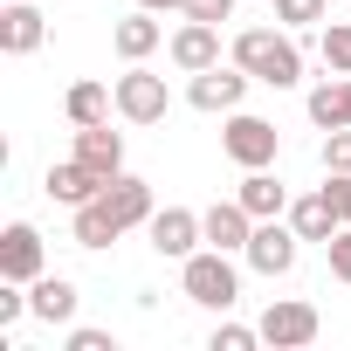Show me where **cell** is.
Returning a JSON list of instances; mask_svg holds the SVG:
<instances>
[{
	"instance_id": "cell-1",
	"label": "cell",
	"mask_w": 351,
	"mask_h": 351,
	"mask_svg": "<svg viewBox=\"0 0 351 351\" xmlns=\"http://www.w3.org/2000/svg\"><path fill=\"white\" fill-rule=\"evenodd\" d=\"M255 83H269V90H296L303 83V49H296V28H241L234 35V49H228Z\"/></svg>"
},
{
	"instance_id": "cell-2",
	"label": "cell",
	"mask_w": 351,
	"mask_h": 351,
	"mask_svg": "<svg viewBox=\"0 0 351 351\" xmlns=\"http://www.w3.org/2000/svg\"><path fill=\"white\" fill-rule=\"evenodd\" d=\"M180 289H186V303L228 317V310L241 303V269H234L228 248H193V255L180 262Z\"/></svg>"
},
{
	"instance_id": "cell-3",
	"label": "cell",
	"mask_w": 351,
	"mask_h": 351,
	"mask_svg": "<svg viewBox=\"0 0 351 351\" xmlns=\"http://www.w3.org/2000/svg\"><path fill=\"white\" fill-rule=\"evenodd\" d=\"M221 152H228L241 172H255V165H276L282 131H276L269 117H255V110H228V124H221Z\"/></svg>"
},
{
	"instance_id": "cell-4",
	"label": "cell",
	"mask_w": 351,
	"mask_h": 351,
	"mask_svg": "<svg viewBox=\"0 0 351 351\" xmlns=\"http://www.w3.org/2000/svg\"><path fill=\"white\" fill-rule=\"evenodd\" d=\"M110 90H117V117H124V124H165V110H172L165 76H158V69H145V62H131Z\"/></svg>"
},
{
	"instance_id": "cell-5",
	"label": "cell",
	"mask_w": 351,
	"mask_h": 351,
	"mask_svg": "<svg viewBox=\"0 0 351 351\" xmlns=\"http://www.w3.org/2000/svg\"><path fill=\"white\" fill-rule=\"evenodd\" d=\"M296 255H303V234L289 228V214L282 221H255V234H248V248H241V262L255 269V276H289L296 269Z\"/></svg>"
},
{
	"instance_id": "cell-6",
	"label": "cell",
	"mask_w": 351,
	"mask_h": 351,
	"mask_svg": "<svg viewBox=\"0 0 351 351\" xmlns=\"http://www.w3.org/2000/svg\"><path fill=\"white\" fill-rule=\"evenodd\" d=\"M248 83H255V76H248V69L228 56V62H214V69H200V76L186 83V104H193V110L228 117V110H241V104H248Z\"/></svg>"
},
{
	"instance_id": "cell-7",
	"label": "cell",
	"mask_w": 351,
	"mask_h": 351,
	"mask_svg": "<svg viewBox=\"0 0 351 351\" xmlns=\"http://www.w3.org/2000/svg\"><path fill=\"white\" fill-rule=\"evenodd\" d=\"M317 330H324V317L303 296H276L262 310V344H276V351H303V344H317Z\"/></svg>"
},
{
	"instance_id": "cell-8",
	"label": "cell",
	"mask_w": 351,
	"mask_h": 351,
	"mask_svg": "<svg viewBox=\"0 0 351 351\" xmlns=\"http://www.w3.org/2000/svg\"><path fill=\"white\" fill-rule=\"evenodd\" d=\"M145 234H152V248H158L165 262H186V255L207 241V221H200L193 207H158V214L145 221Z\"/></svg>"
},
{
	"instance_id": "cell-9",
	"label": "cell",
	"mask_w": 351,
	"mask_h": 351,
	"mask_svg": "<svg viewBox=\"0 0 351 351\" xmlns=\"http://www.w3.org/2000/svg\"><path fill=\"white\" fill-rule=\"evenodd\" d=\"M0 276H8V282L49 276V248H42V228L35 221H8V234H0Z\"/></svg>"
},
{
	"instance_id": "cell-10",
	"label": "cell",
	"mask_w": 351,
	"mask_h": 351,
	"mask_svg": "<svg viewBox=\"0 0 351 351\" xmlns=\"http://www.w3.org/2000/svg\"><path fill=\"white\" fill-rule=\"evenodd\" d=\"M165 56H172V69H180V76H200V69H214L221 62V28L214 21H180V28H172V42H165Z\"/></svg>"
},
{
	"instance_id": "cell-11",
	"label": "cell",
	"mask_w": 351,
	"mask_h": 351,
	"mask_svg": "<svg viewBox=\"0 0 351 351\" xmlns=\"http://www.w3.org/2000/svg\"><path fill=\"white\" fill-rule=\"evenodd\" d=\"M104 186H110V180H104V172H90L83 158H62V165H49V172H42V193H49L56 207H69V214H76L83 200H97Z\"/></svg>"
},
{
	"instance_id": "cell-12",
	"label": "cell",
	"mask_w": 351,
	"mask_h": 351,
	"mask_svg": "<svg viewBox=\"0 0 351 351\" xmlns=\"http://www.w3.org/2000/svg\"><path fill=\"white\" fill-rule=\"evenodd\" d=\"M76 158L90 172H104V180H117L124 172V131H110V117L104 124H76Z\"/></svg>"
},
{
	"instance_id": "cell-13",
	"label": "cell",
	"mask_w": 351,
	"mask_h": 351,
	"mask_svg": "<svg viewBox=\"0 0 351 351\" xmlns=\"http://www.w3.org/2000/svg\"><path fill=\"white\" fill-rule=\"evenodd\" d=\"M289 228L303 234V241H330L337 228H344V214H337V200H330V186H317V193H303V200H289Z\"/></svg>"
},
{
	"instance_id": "cell-14",
	"label": "cell",
	"mask_w": 351,
	"mask_h": 351,
	"mask_svg": "<svg viewBox=\"0 0 351 351\" xmlns=\"http://www.w3.org/2000/svg\"><path fill=\"white\" fill-rule=\"evenodd\" d=\"M76 303H83V296H76L69 276H35V282H28V317H35V324H76Z\"/></svg>"
},
{
	"instance_id": "cell-15",
	"label": "cell",
	"mask_w": 351,
	"mask_h": 351,
	"mask_svg": "<svg viewBox=\"0 0 351 351\" xmlns=\"http://www.w3.org/2000/svg\"><path fill=\"white\" fill-rule=\"evenodd\" d=\"M200 221H207V248H228V255H241L248 234H255V214H248L241 200H214Z\"/></svg>"
},
{
	"instance_id": "cell-16",
	"label": "cell",
	"mask_w": 351,
	"mask_h": 351,
	"mask_svg": "<svg viewBox=\"0 0 351 351\" xmlns=\"http://www.w3.org/2000/svg\"><path fill=\"white\" fill-rule=\"evenodd\" d=\"M42 42H49L42 8H28V0H8V14H0V49H8V56H35Z\"/></svg>"
},
{
	"instance_id": "cell-17",
	"label": "cell",
	"mask_w": 351,
	"mask_h": 351,
	"mask_svg": "<svg viewBox=\"0 0 351 351\" xmlns=\"http://www.w3.org/2000/svg\"><path fill=\"white\" fill-rule=\"evenodd\" d=\"M234 200H241V207H248L255 221H282V214H289V186L276 180L269 165H255V172H248V180L234 186Z\"/></svg>"
},
{
	"instance_id": "cell-18",
	"label": "cell",
	"mask_w": 351,
	"mask_h": 351,
	"mask_svg": "<svg viewBox=\"0 0 351 351\" xmlns=\"http://www.w3.org/2000/svg\"><path fill=\"white\" fill-rule=\"evenodd\" d=\"M104 207L124 221V234H131V228H145V221L158 214V207H152V186L138 180V172H117V180L104 186Z\"/></svg>"
},
{
	"instance_id": "cell-19",
	"label": "cell",
	"mask_w": 351,
	"mask_h": 351,
	"mask_svg": "<svg viewBox=\"0 0 351 351\" xmlns=\"http://www.w3.org/2000/svg\"><path fill=\"white\" fill-rule=\"evenodd\" d=\"M158 42H165V28H158V14H152V8H138V14H124V21L110 28V49H117L124 62H145Z\"/></svg>"
},
{
	"instance_id": "cell-20",
	"label": "cell",
	"mask_w": 351,
	"mask_h": 351,
	"mask_svg": "<svg viewBox=\"0 0 351 351\" xmlns=\"http://www.w3.org/2000/svg\"><path fill=\"white\" fill-rule=\"evenodd\" d=\"M69 234H76V248H110V241L124 234V221H117V214L104 207V193H97V200L76 207V228H69Z\"/></svg>"
},
{
	"instance_id": "cell-21",
	"label": "cell",
	"mask_w": 351,
	"mask_h": 351,
	"mask_svg": "<svg viewBox=\"0 0 351 351\" xmlns=\"http://www.w3.org/2000/svg\"><path fill=\"white\" fill-rule=\"evenodd\" d=\"M62 110H69V124H104L110 110H117V90H104V83H69V97H62Z\"/></svg>"
},
{
	"instance_id": "cell-22",
	"label": "cell",
	"mask_w": 351,
	"mask_h": 351,
	"mask_svg": "<svg viewBox=\"0 0 351 351\" xmlns=\"http://www.w3.org/2000/svg\"><path fill=\"white\" fill-rule=\"evenodd\" d=\"M303 110H310V124H317V131H337V124H351V117H344V76L317 83V90L303 97Z\"/></svg>"
},
{
	"instance_id": "cell-23",
	"label": "cell",
	"mask_w": 351,
	"mask_h": 351,
	"mask_svg": "<svg viewBox=\"0 0 351 351\" xmlns=\"http://www.w3.org/2000/svg\"><path fill=\"white\" fill-rule=\"evenodd\" d=\"M324 69L330 76H351V21H324Z\"/></svg>"
},
{
	"instance_id": "cell-24",
	"label": "cell",
	"mask_w": 351,
	"mask_h": 351,
	"mask_svg": "<svg viewBox=\"0 0 351 351\" xmlns=\"http://www.w3.org/2000/svg\"><path fill=\"white\" fill-rule=\"evenodd\" d=\"M324 14H330V0H276L282 28H324Z\"/></svg>"
},
{
	"instance_id": "cell-25",
	"label": "cell",
	"mask_w": 351,
	"mask_h": 351,
	"mask_svg": "<svg viewBox=\"0 0 351 351\" xmlns=\"http://www.w3.org/2000/svg\"><path fill=\"white\" fill-rule=\"evenodd\" d=\"M262 344V324H214L207 351H255Z\"/></svg>"
},
{
	"instance_id": "cell-26",
	"label": "cell",
	"mask_w": 351,
	"mask_h": 351,
	"mask_svg": "<svg viewBox=\"0 0 351 351\" xmlns=\"http://www.w3.org/2000/svg\"><path fill=\"white\" fill-rule=\"evenodd\" d=\"M28 317V282H8V276H0V330H14Z\"/></svg>"
},
{
	"instance_id": "cell-27",
	"label": "cell",
	"mask_w": 351,
	"mask_h": 351,
	"mask_svg": "<svg viewBox=\"0 0 351 351\" xmlns=\"http://www.w3.org/2000/svg\"><path fill=\"white\" fill-rule=\"evenodd\" d=\"M324 172H351V124L324 131Z\"/></svg>"
},
{
	"instance_id": "cell-28",
	"label": "cell",
	"mask_w": 351,
	"mask_h": 351,
	"mask_svg": "<svg viewBox=\"0 0 351 351\" xmlns=\"http://www.w3.org/2000/svg\"><path fill=\"white\" fill-rule=\"evenodd\" d=\"M324 255H330V276H337V282H351V228H337V234L324 241Z\"/></svg>"
},
{
	"instance_id": "cell-29",
	"label": "cell",
	"mask_w": 351,
	"mask_h": 351,
	"mask_svg": "<svg viewBox=\"0 0 351 351\" xmlns=\"http://www.w3.org/2000/svg\"><path fill=\"white\" fill-rule=\"evenodd\" d=\"M69 351H117V337L97 330V324H76V330H69Z\"/></svg>"
},
{
	"instance_id": "cell-30",
	"label": "cell",
	"mask_w": 351,
	"mask_h": 351,
	"mask_svg": "<svg viewBox=\"0 0 351 351\" xmlns=\"http://www.w3.org/2000/svg\"><path fill=\"white\" fill-rule=\"evenodd\" d=\"M186 14H193V21H214V28H228V21H234V0H186Z\"/></svg>"
},
{
	"instance_id": "cell-31",
	"label": "cell",
	"mask_w": 351,
	"mask_h": 351,
	"mask_svg": "<svg viewBox=\"0 0 351 351\" xmlns=\"http://www.w3.org/2000/svg\"><path fill=\"white\" fill-rule=\"evenodd\" d=\"M324 186H330V200H337V214H344V228H351V172H330Z\"/></svg>"
},
{
	"instance_id": "cell-32",
	"label": "cell",
	"mask_w": 351,
	"mask_h": 351,
	"mask_svg": "<svg viewBox=\"0 0 351 351\" xmlns=\"http://www.w3.org/2000/svg\"><path fill=\"white\" fill-rule=\"evenodd\" d=\"M138 8H152V14H186V0H138Z\"/></svg>"
},
{
	"instance_id": "cell-33",
	"label": "cell",
	"mask_w": 351,
	"mask_h": 351,
	"mask_svg": "<svg viewBox=\"0 0 351 351\" xmlns=\"http://www.w3.org/2000/svg\"><path fill=\"white\" fill-rule=\"evenodd\" d=\"M344 117H351V76H344Z\"/></svg>"
}]
</instances>
